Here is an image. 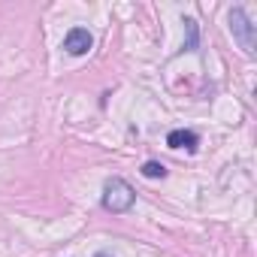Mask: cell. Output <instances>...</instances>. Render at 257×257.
Masks as SVG:
<instances>
[{"mask_svg": "<svg viewBox=\"0 0 257 257\" xmlns=\"http://www.w3.org/2000/svg\"><path fill=\"white\" fill-rule=\"evenodd\" d=\"M134 203H137V191L127 185L121 176L106 179V185H103V209H106V212H112V215L131 212Z\"/></svg>", "mask_w": 257, "mask_h": 257, "instance_id": "6da1fadb", "label": "cell"}, {"mask_svg": "<svg viewBox=\"0 0 257 257\" xmlns=\"http://www.w3.org/2000/svg\"><path fill=\"white\" fill-rule=\"evenodd\" d=\"M167 146H170V149H188V152H194V149L200 146V137H197L194 131H185V127H179V131H170Z\"/></svg>", "mask_w": 257, "mask_h": 257, "instance_id": "277c9868", "label": "cell"}, {"mask_svg": "<svg viewBox=\"0 0 257 257\" xmlns=\"http://www.w3.org/2000/svg\"><path fill=\"white\" fill-rule=\"evenodd\" d=\"M94 257H112V254H106V251H100V254H94Z\"/></svg>", "mask_w": 257, "mask_h": 257, "instance_id": "8992f818", "label": "cell"}, {"mask_svg": "<svg viewBox=\"0 0 257 257\" xmlns=\"http://www.w3.org/2000/svg\"><path fill=\"white\" fill-rule=\"evenodd\" d=\"M146 179H164L167 176V167L164 164H158V161H149V164H143V170H140Z\"/></svg>", "mask_w": 257, "mask_h": 257, "instance_id": "5b68a950", "label": "cell"}, {"mask_svg": "<svg viewBox=\"0 0 257 257\" xmlns=\"http://www.w3.org/2000/svg\"><path fill=\"white\" fill-rule=\"evenodd\" d=\"M227 22H230V34H233V40L242 46V52H245V55H254V49H257V28L251 25L248 13H245L242 7H233V10L227 13Z\"/></svg>", "mask_w": 257, "mask_h": 257, "instance_id": "7a4b0ae2", "label": "cell"}, {"mask_svg": "<svg viewBox=\"0 0 257 257\" xmlns=\"http://www.w3.org/2000/svg\"><path fill=\"white\" fill-rule=\"evenodd\" d=\"M91 46H94V37H91V31H85V28H73V31H67V37H64V52L73 55V58L88 55Z\"/></svg>", "mask_w": 257, "mask_h": 257, "instance_id": "3957f363", "label": "cell"}]
</instances>
